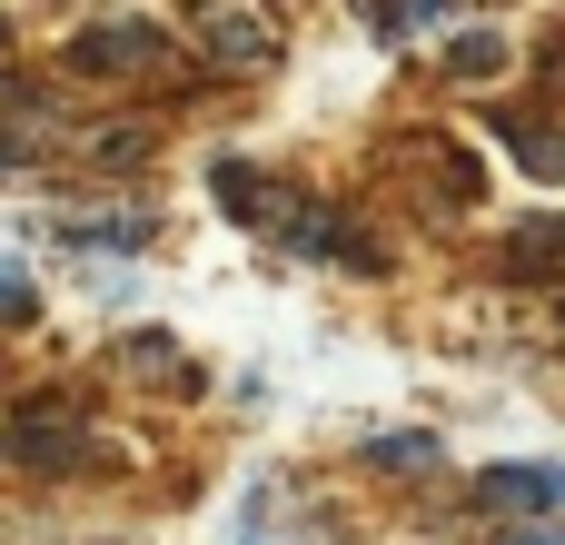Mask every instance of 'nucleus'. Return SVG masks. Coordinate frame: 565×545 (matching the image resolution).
Returning a JSON list of instances; mask_svg holds the SVG:
<instances>
[{
    "mask_svg": "<svg viewBox=\"0 0 565 545\" xmlns=\"http://www.w3.org/2000/svg\"><path fill=\"white\" fill-rule=\"evenodd\" d=\"M278 248L288 258H328V268H377V238H358L338 209H318V199H298V218L278 228Z\"/></svg>",
    "mask_w": 565,
    "mask_h": 545,
    "instance_id": "obj_1",
    "label": "nucleus"
},
{
    "mask_svg": "<svg viewBox=\"0 0 565 545\" xmlns=\"http://www.w3.org/2000/svg\"><path fill=\"white\" fill-rule=\"evenodd\" d=\"M79 447H89V427H79L60 397H30V407L10 417V457H20V467H40V477H50V467H70Z\"/></svg>",
    "mask_w": 565,
    "mask_h": 545,
    "instance_id": "obj_2",
    "label": "nucleus"
},
{
    "mask_svg": "<svg viewBox=\"0 0 565 545\" xmlns=\"http://www.w3.org/2000/svg\"><path fill=\"white\" fill-rule=\"evenodd\" d=\"M159 60V20H79L70 30V70H139Z\"/></svg>",
    "mask_w": 565,
    "mask_h": 545,
    "instance_id": "obj_3",
    "label": "nucleus"
},
{
    "mask_svg": "<svg viewBox=\"0 0 565 545\" xmlns=\"http://www.w3.org/2000/svg\"><path fill=\"white\" fill-rule=\"evenodd\" d=\"M209 179H218V199H228V218H248V228H268V238H278V228L298 218V199H288V189H268V179H258L248 159H218Z\"/></svg>",
    "mask_w": 565,
    "mask_h": 545,
    "instance_id": "obj_4",
    "label": "nucleus"
},
{
    "mask_svg": "<svg viewBox=\"0 0 565 545\" xmlns=\"http://www.w3.org/2000/svg\"><path fill=\"white\" fill-rule=\"evenodd\" d=\"M477 496H487V506H546V516H556L565 506V467L556 457H536V467H487Z\"/></svg>",
    "mask_w": 565,
    "mask_h": 545,
    "instance_id": "obj_5",
    "label": "nucleus"
},
{
    "mask_svg": "<svg viewBox=\"0 0 565 545\" xmlns=\"http://www.w3.org/2000/svg\"><path fill=\"white\" fill-rule=\"evenodd\" d=\"M199 40H209V60H268V20L258 10H209Z\"/></svg>",
    "mask_w": 565,
    "mask_h": 545,
    "instance_id": "obj_6",
    "label": "nucleus"
},
{
    "mask_svg": "<svg viewBox=\"0 0 565 545\" xmlns=\"http://www.w3.org/2000/svg\"><path fill=\"white\" fill-rule=\"evenodd\" d=\"M60 238H70V248H149V238H159V209H129V218H70Z\"/></svg>",
    "mask_w": 565,
    "mask_h": 545,
    "instance_id": "obj_7",
    "label": "nucleus"
},
{
    "mask_svg": "<svg viewBox=\"0 0 565 545\" xmlns=\"http://www.w3.org/2000/svg\"><path fill=\"white\" fill-rule=\"evenodd\" d=\"M367 467H407L417 477V467H437V437L427 427H387V437H367Z\"/></svg>",
    "mask_w": 565,
    "mask_h": 545,
    "instance_id": "obj_8",
    "label": "nucleus"
},
{
    "mask_svg": "<svg viewBox=\"0 0 565 545\" xmlns=\"http://www.w3.org/2000/svg\"><path fill=\"white\" fill-rule=\"evenodd\" d=\"M497 60H507V40H497V30H457V50H447V70H457V79H487Z\"/></svg>",
    "mask_w": 565,
    "mask_h": 545,
    "instance_id": "obj_9",
    "label": "nucleus"
},
{
    "mask_svg": "<svg viewBox=\"0 0 565 545\" xmlns=\"http://www.w3.org/2000/svg\"><path fill=\"white\" fill-rule=\"evenodd\" d=\"M507 129H516V159H526L536 179H565V139H546L536 119H507Z\"/></svg>",
    "mask_w": 565,
    "mask_h": 545,
    "instance_id": "obj_10",
    "label": "nucleus"
},
{
    "mask_svg": "<svg viewBox=\"0 0 565 545\" xmlns=\"http://www.w3.org/2000/svg\"><path fill=\"white\" fill-rule=\"evenodd\" d=\"M119 367H129V377H159V367H179V348H169V338H129Z\"/></svg>",
    "mask_w": 565,
    "mask_h": 545,
    "instance_id": "obj_11",
    "label": "nucleus"
},
{
    "mask_svg": "<svg viewBox=\"0 0 565 545\" xmlns=\"http://www.w3.org/2000/svg\"><path fill=\"white\" fill-rule=\"evenodd\" d=\"M507 545H565V526H536V536H507Z\"/></svg>",
    "mask_w": 565,
    "mask_h": 545,
    "instance_id": "obj_12",
    "label": "nucleus"
}]
</instances>
